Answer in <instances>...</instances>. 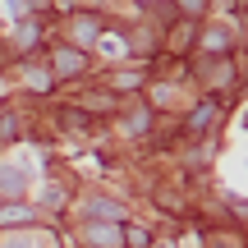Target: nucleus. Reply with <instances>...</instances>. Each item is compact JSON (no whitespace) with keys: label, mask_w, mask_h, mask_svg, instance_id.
<instances>
[{"label":"nucleus","mask_w":248,"mask_h":248,"mask_svg":"<svg viewBox=\"0 0 248 248\" xmlns=\"http://www.w3.org/2000/svg\"><path fill=\"white\" fill-rule=\"evenodd\" d=\"M78 239L88 248H124V225H115V221H88L78 230Z\"/></svg>","instance_id":"f257e3e1"},{"label":"nucleus","mask_w":248,"mask_h":248,"mask_svg":"<svg viewBox=\"0 0 248 248\" xmlns=\"http://www.w3.org/2000/svg\"><path fill=\"white\" fill-rule=\"evenodd\" d=\"M51 74L55 78H83L88 74V55L78 46H55L51 51Z\"/></svg>","instance_id":"f03ea898"},{"label":"nucleus","mask_w":248,"mask_h":248,"mask_svg":"<svg viewBox=\"0 0 248 248\" xmlns=\"http://www.w3.org/2000/svg\"><path fill=\"white\" fill-rule=\"evenodd\" d=\"M216 115H221V101H198V106L184 115V133H188V138H198L202 129H212V124H216Z\"/></svg>","instance_id":"7ed1b4c3"},{"label":"nucleus","mask_w":248,"mask_h":248,"mask_svg":"<svg viewBox=\"0 0 248 248\" xmlns=\"http://www.w3.org/2000/svg\"><path fill=\"white\" fill-rule=\"evenodd\" d=\"M101 32H106V28H101V18H97V14H88V9L69 18V42H74V46H78V42H83V46H88V42H97Z\"/></svg>","instance_id":"20e7f679"},{"label":"nucleus","mask_w":248,"mask_h":248,"mask_svg":"<svg viewBox=\"0 0 248 248\" xmlns=\"http://www.w3.org/2000/svg\"><path fill=\"white\" fill-rule=\"evenodd\" d=\"M83 212H88L92 221H115V225H120V212H124V207L110 202V198H88V202H83Z\"/></svg>","instance_id":"39448f33"},{"label":"nucleus","mask_w":248,"mask_h":248,"mask_svg":"<svg viewBox=\"0 0 248 248\" xmlns=\"http://www.w3.org/2000/svg\"><path fill=\"white\" fill-rule=\"evenodd\" d=\"M23 78H28V88H32V92H51L55 88V74L46 69V64L37 69V60H28V74H23Z\"/></svg>","instance_id":"423d86ee"},{"label":"nucleus","mask_w":248,"mask_h":248,"mask_svg":"<svg viewBox=\"0 0 248 248\" xmlns=\"http://www.w3.org/2000/svg\"><path fill=\"white\" fill-rule=\"evenodd\" d=\"M23 138V120L14 110H0V142H18Z\"/></svg>","instance_id":"0eeeda50"},{"label":"nucleus","mask_w":248,"mask_h":248,"mask_svg":"<svg viewBox=\"0 0 248 248\" xmlns=\"http://www.w3.org/2000/svg\"><path fill=\"white\" fill-rule=\"evenodd\" d=\"M55 115H60V124H64V129H88V120H92L83 106H60Z\"/></svg>","instance_id":"6e6552de"},{"label":"nucleus","mask_w":248,"mask_h":248,"mask_svg":"<svg viewBox=\"0 0 248 248\" xmlns=\"http://www.w3.org/2000/svg\"><path fill=\"white\" fill-rule=\"evenodd\" d=\"M124 248H152V230H142V225H124Z\"/></svg>","instance_id":"1a4fd4ad"},{"label":"nucleus","mask_w":248,"mask_h":248,"mask_svg":"<svg viewBox=\"0 0 248 248\" xmlns=\"http://www.w3.org/2000/svg\"><path fill=\"white\" fill-rule=\"evenodd\" d=\"M9 248H18V244H9Z\"/></svg>","instance_id":"9d476101"}]
</instances>
